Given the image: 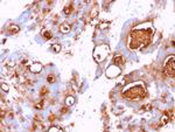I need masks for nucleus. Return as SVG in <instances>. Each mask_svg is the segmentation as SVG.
<instances>
[{
  "label": "nucleus",
  "mask_w": 175,
  "mask_h": 132,
  "mask_svg": "<svg viewBox=\"0 0 175 132\" xmlns=\"http://www.w3.org/2000/svg\"><path fill=\"white\" fill-rule=\"evenodd\" d=\"M154 32H155V29H154L153 24L151 21H146L145 24L138 25L130 33L127 42L128 48L131 50H134L148 46Z\"/></svg>",
  "instance_id": "f257e3e1"
},
{
  "label": "nucleus",
  "mask_w": 175,
  "mask_h": 132,
  "mask_svg": "<svg viewBox=\"0 0 175 132\" xmlns=\"http://www.w3.org/2000/svg\"><path fill=\"white\" fill-rule=\"evenodd\" d=\"M123 96L125 98L128 99H141L145 97V88L141 83H138L137 85H132V87H128L124 90Z\"/></svg>",
  "instance_id": "f03ea898"
},
{
  "label": "nucleus",
  "mask_w": 175,
  "mask_h": 132,
  "mask_svg": "<svg viewBox=\"0 0 175 132\" xmlns=\"http://www.w3.org/2000/svg\"><path fill=\"white\" fill-rule=\"evenodd\" d=\"M107 55H109V47L106 45L98 46V47H96L95 52H93V57H95V60L98 63L104 61L107 57Z\"/></svg>",
  "instance_id": "7ed1b4c3"
},
{
  "label": "nucleus",
  "mask_w": 175,
  "mask_h": 132,
  "mask_svg": "<svg viewBox=\"0 0 175 132\" xmlns=\"http://www.w3.org/2000/svg\"><path fill=\"white\" fill-rule=\"evenodd\" d=\"M165 73L168 76L173 77L175 74V56L174 55H169L165 61Z\"/></svg>",
  "instance_id": "20e7f679"
},
{
  "label": "nucleus",
  "mask_w": 175,
  "mask_h": 132,
  "mask_svg": "<svg viewBox=\"0 0 175 132\" xmlns=\"http://www.w3.org/2000/svg\"><path fill=\"white\" fill-rule=\"evenodd\" d=\"M120 73H121V69L119 68L118 66H111V67H109V68L106 69V71H105L106 76L107 77H110V78L116 77V76H118Z\"/></svg>",
  "instance_id": "39448f33"
},
{
  "label": "nucleus",
  "mask_w": 175,
  "mask_h": 132,
  "mask_svg": "<svg viewBox=\"0 0 175 132\" xmlns=\"http://www.w3.org/2000/svg\"><path fill=\"white\" fill-rule=\"evenodd\" d=\"M113 62L116 63V66L121 67L125 64V57L120 54H117V55H114V57H113Z\"/></svg>",
  "instance_id": "423d86ee"
},
{
  "label": "nucleus",
  "mask_w": 175,
  "mask_h": 132,
  "mask_svg": "<svg viewBox=\"0 0 175 132\" xmlns=\"http://www.w3.org/2000/svg\"><path fill=\"white\" fill-rule=\"evenodd\" d=\"M71 31V26H70L68 22H63V24L60 25V32L63 34H68Z\"/></svg>",
  "instance_id": "0eeeda50"
},
{
  "label": "nucleus",
  "mask_w": 175,
  "mask_h": 132,
  "mask_svg": "<svg viewBox=\"0 0 175 132\" xmlns=\"http://www.w3.org/2000/svg\"><path fill=\"white\" fill-rule=\"evenodd\" d=\"M29 70L34 74H39V73H41V70H42V66L40 63H33L32 66L29 67Z\"/></svg>",
  "instance_id": "6e6552de"
},
{
  "label": "nucleus",
  "mask_w": 175,
  "mask_h": 132,
  "mask_svg": "<svg viewBox=\"0 0 175 132\" xmlns=\"http://www.w3.org/2000/svg\"><path fill=\"white\" fill-rule=\"evenodd\" d=\"M97 15H98V7H97V6H93V7L91 8V11H90L89 18L92 20V19H96V18H97Z\"/></svg>",
  "instance_id": "1a4fd4ad"
},
{
  "label": "nucleus",
  "mask_w": 175,
  "mask_h": 132,
  "mask_svg": "<svg viewBox=\"0 0 175 132\" xmlns=\"http://www.w3.org/2000/svg\"><path fill=\"white\" fill-rule=\"evenodd\" d=\"M19 31H20V27H19L18 25H11V26L8 27V33L9 34H15V33H18Z\"/></svg>",
  "instance_id": "9d476101"
},
{
  "label": "nucleus",
  "mask_w": 175,
  "mask_h": 132,
  "mask_svg": "<svg viewBox=\"0 0 175 132\" xmlns=\"http://www.w3.org/2000/svg\"><path fill=\"white\" fill-rule=\"evenodd\" d=\"M64 14L65 15H70L72 13V11H74V5H72V4H69V5H67L64 7Z\"/></svg>",
  "instance_id": "9b49d317"
},
{
  "label": "nucleus",
  "mask_w": 175,
  "mask_h": 132,
  "mask_svg": "<svg viewBox=\"0 0 175 132\" xmlns=\"http://www.w3.org/2000/svg\"><path fill=\"white\" fill-rule=\"evenodd\" d=\"M169 119H170V118H169V116H168L167 113L162 115V117H161V119H160V125H162V126H163V125H166L168 122H169Z\"/></svg>",
  "instance_id": "f8f14e48"
},
{
  "label": "nucleus",
  "mask_w": 175,
  "mask_h": 132,
  "mask_svg": "<svg viewBox=\"0 0 175 132\" xmlns=\"http://www.w3.org/2000/svg\"><path fill=\"white\" fill-rule=\"evenodd\" d=\"M44 126L43 124H41V122H37V120H34V124H33V130H43Z\"/></svg>",
  "instance_id": "ddd939ff"
},
{
  "label": "nucleus",
  "mask_w": 175,
  "mask_h": 132,
  "mask_svg": "<svg viewBox=\"0 0 175 132\" xmlns=\"http://www.w3.org/2000/svg\"><path fill=\"white\" fill-rule=\"evenodd\" d=\"M74 103H75V97L74 96H68L67 98H65V105L67 106L72 105Z\"/></svg>",
  "instance_id": "4468645a"
},
{
  "label": "nucleus",
  "mask_w": 175,
  "mask_h": 132,
  "mask_svg": "<svg viewBox=\"0 0 175 132\" xmlns=\"http://www.w3.org/2000/svg\"><path fill=\"white\" fill-rule=\"evenodd\" d=\"M51 49H53L54 53H60L62 47H61V45H58V43H54V45L51 46Z\"/></svg>",
  "instance_id": "2eb2a0df"
},
{
  "label": "nucleus",
  "mask_w": 175,
  "mask_h": 132,
  "mask_svg": "<svg viewBox=\"0 0 175 132\" xmlns=\"http://www.w3.org/2000/svg\"><path fill=\"white\" fill-rule=\"evenodd\" d=\"M47 81H48L49 83H54L56 81V77L55 75H53V74H50V75H48V77H47Z\"/></svg>",
  "instance_id": "dca6fc26"
},
{
  "label": "nucleus",
  "mask_w": 175,
  "mask_h": 132,
  "mask_svg": "<svg viewBox=\"0 0 175 132\" xmlns=\"http://www.w3.org/2000/svg\"><path fill=\"white\" fill-rule=\"evenodd\" d=\"M47 94H48V89H47L46 87H43V88L41 89V91H40V95H41L42 97H44Z\"/></svg>",
  "instance_id": "f3484780"
},
{
  "label": "nucleus",
  "mask_w": 175,
  "mask_h": 132,
  "mask_svg": "<svg viewBox=\"0 0 175 132\" xmlns=\"http://www.w3.org/2000/svg\"><path fill=\"white\" fill-rule=\"evenodd\" d=\"M1 89L4 90L5 92H8V90H9V88H8V85L6 84V83H2L1 84Z\"/></svg>",
  "instance_id": "a211bd4d"
},
{
  "label": "nucleus",
  "mask_w": 175,
  "mask_h": 132,
  "mask_svg": "<svg viewBox=\"0 0 175 132\" xmlns=\"http://www.w3.org/2000/svg\"><path fill=\"white\" fill-rule=\"evenodd\" d=\"M49 131H58V132H61L62 131V129H61V127H57V126H51L50 129H49Z\"/></svg>",
  "instance_id": "6ab92c4d"
},
{
  "label": "nucleus",
  "mask_w": 175,
  "mask_h": 132,
  "mask_svg": "<svg viewBox=\"0 0 175 132\" xmlns=\"http://www.w3.org/2000/svg\"><path fill=\"white\" fill-rule=\"evenodd\" d=\"M43 36H44V39H51V33L50 32H44L43 33Z\"/></svg>",
  "instance_id": "aec40b11"
},
{
  "label": "nucleus",
  "mask_w": 175,
  "mask_h": 132,
  "mask_svg": "<svg viewBox=\"0 0 175 132\" xmlns=\"http://www.w3.org/2000/svg\"><path fill=\"white\" fill-rule=\"evenodd\" d=\"M109 25H110V22H102V24L99 25V28H100V29H104L105 27H107Z\"/></svg>",
  "instance_id": "412c9836"
},
{
  "label": "nucleus",
  "mask_w": 175,
  "mask_h": 132,
  "mask_svg": "<svg viewBox=\"0 0 175 132\" xmlns=\"http://www.w3.org/2000/svg\"><path fill=\"white\" fill-rule=\"evenodd\" d=\"M34 119H35V120H42V115H39V113H36V115L34 116Z\"/></svg>",
  "instance_id": "4be33fe9"
},
{
  "label": "nucleus",
  "mask_w": 175,
  "mask_h": 132,
  "mask_svg": "<svg viewBox=\"0 0 175 132\" xmlns=\"http://www.w3.org/2000/svg\"><path fill=\"white\" fill-rule=\"evenodd\" d=\"M55 115H54V113H50V116H49V122H54V120H55Z\"/></svg>",
  "instance_id": "5701e85b"
},
{
  "label": "nucleus",
  "mask_w": 175,
  "mask_h": 132,
  "mask_svg": "<svg viewBox=\"0 0 175 132\" xmlns=\"http://www.w3.org/2000/svg\"><path fill=\"white\" fill-rule=\"evenodd\" d=\"M61 112H62V113L68 112V109H67V108H62V109H61Z\"/></svg>",
  "instance_id": "b1692460"
},
{
  "label": "nucleus",
  "mask_w": 175,
  "mask_h": 132,
  "mask_svg": "<svg viewBox=\"0 0 175 132\" xmlns=\"http://www.w3.org/2000/svg\"><path fill=\"white\" fill-rule=\"evenodd\" d=\"M0 117H1V119L5 117V111L4 110H1V115H0Z\"/></svg>",
  "instance_id": "393cba45"
}]
</instances>
